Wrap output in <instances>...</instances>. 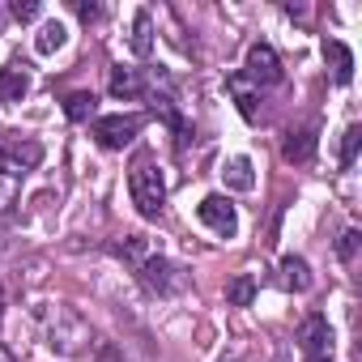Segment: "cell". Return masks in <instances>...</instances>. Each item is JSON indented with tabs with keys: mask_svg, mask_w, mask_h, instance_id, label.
I'll return each instance as SVG.
<instances>
[{
	"mask_svg": "<svg viewBox=\"0 0 362 362\" xmlns=\"http://www.w3.org/2000/svg\"><path fill=\"white\" fill-rule=\"evenodd\" d=\"M128 197H132V205H136V214L145 222L162 218V209H166V179H162V166L149 153H141L128 166Z\"/></svg>",
	"mask_w": 362,
	"mask_h": 362,
	"instance_id": "obj_1",
	"label": "cell"
},
{
	"mask_svg": "<svg viewBox=\"0 0 362 362\" xmlns=\"http://www.w3.org/2000/svg\"><path fill=\"white\" fill-rule=\"evenodd\" d=\"M43 320H47V345L60 354H77L90 341V324L69 307H52V311H43Z\"/></svg>",
	"mask_w": 362,
	"mask_h": 362,
	"instance_id": "obj_2",
	"label": "cell"
},
{
	"mask_svg": "<svg viewBox=\"0 0 362 362\" xmlns=\"http://www.w3.org/2000/svg\"><path fill=\"white\" fill-rule=\"evenodd\" d=\"M141 128H145V115H136V111H119V115H98L94 124H90V132H94V141L103 145V149H124V145H132L136 136H141Z\"/></svg>",
	"mask_w": 362,
	"mask_h": 362,
	"instance_id": "obj_3",
	"label": "cell"
},
{
	"mask_svg": "<svg viewBox=\"0 0 362 362\" xmlns=\"http://www.w3.org/2000/svg\"><path fill=\"white\" fill-rule=\"evenodd\" d=\"M298 345H303L307 362H332V324H328V315L311 311L298 324Z\"/></svg>",
	"mask_w": 362,
	"mask_h": 362,
	"instance_id": "obj_4",
	"label": "cell"
},
{
	"mask_svg": "<svg viewBox=\"0 0 362 362\" xmlns=\"http://www.w3.org/2000/svg\"><path fill=\"white\" fill-rule=\"evenodd\" d=\"M136 277H141V286H145L149 294H175L179 286H184V277H179V264L166 260V256H158V252H149V256L136 264Z\"/></svg>",
	"mask_w": 362,
	"mask_h": 362,
	"instance_id": "obj_5",
	"label": "cell"
},
{
	"mask_svg": "<svg viewBox=\"0 0 362 362\" xmlns=\"http://www.w3.org/2000/svg\"><path fill=\"white\" fill-rule=\"evenodd\" d=\"M243 77L260 90V86H281L286 81V69H281V56L269 47V43H252L247 47V64H243Z\"/></svg>",
	"mask_w": 362,
	"mask_h": 362,
	"instance_id": "obj_6",
	"label": "cell"
},
{
	"mask_svg": "<svg viewBox=\"0 0 362 362\" xmlns=\"http://www.w3.org/2000/svg\"><path fill=\"white\" fill-rule=\"evenodd\" d=\"M197 218H201V226H209V230L222 235V239H235V235H239V214H235V205H230L222 192L205 197V201L197 205Z\"/></svg>",
	"mask_w": 362,
	"mask_h": 362,
	"instance_id": "obj_7",
	"label": "cell"
},
{
	"mask_svg": "<svg viewBox=\"0 0 362 362\" xmlns=\"http://www.w3.org/2000/svg\"><path fill=\"white\" fill-rule=\"evenodd\" d=\"M39 162H43V145H39V141H13V145H0V175L26 179Z\"/></svg>",
	"mask_w": 362,
	"mask_h": 362,
	"instance_id": "obj_8",
	"label": "cell"
},
{
	"mask_svg": "<svg viewBox=\"0 0 362 362\" xmlns=\"http://www.w3.org/2000/svg\"><path fill=\"white\" fill-rule=\"evenodd\" d=\"M107 94L132 103V98H145V94H149V81L141 77V69H124V64H115V69L107 73Z\"/></svg>",
	"mask_w": 362,
	"mask_h": 362,
	"instance_id": "obj_9",
	"label": "cell"
},
{
	"mask_svg": "<svg viewBox=\"0 0 362 362\" xmlns=\"http://www.w3.org/2000/svg\"><path fill=\"white\" fill-rule=\"evenodd\" d=\"M315 145H320V136H315V124L290 128V132H286V145H281V158L303 166V162H311V158H315Z\"/></svg>",
	"mask_w": 362,
	"mask_h": 362,
	"instance_id": "obj_10",
	"label": "cell"
},
{
	"mask_svg": "<svg viewBox=\"0 0 362 362\" xmlns=\"http://www.w3.org/2000/svg\"><path fill=\"white\" fill-rule=\"evenodd\" d=\"M226 90L235 94V103H239V115L247 119V124H256L260 119V90L243 77V73H230L226 77Z\"/></svg>",
	"mask_w": 362,
	"mask_h": 362,
	"instance_id": "obj_11",
	"label": "cell"
},
{
	"mask_svg": "<svg viewBox=\"0 0 362 362\" xmlns=\"http://www.w3.org/2000/svg\"><path fill=\"white\" fill-rule=\"evenodd\" d=\"M324 64L332 69L337 86H349V77H354V52L341 39H324Z\"/></svg>",
	"mask_w": 362,
	"mask_h": 362,
	"instance_id": "obj_12",
	"label": "cell"
},
{
	"mask_svg": "<svg viewBox=\"0 0 362 362\" xmlns=\"http://www.w3.org/2000/svg\"><path fill=\"white\" fill-rule=\"evenodd\" d=\"M277 281H281V290H290V294H307L315 277H311V264H307L303 256H286V260H281V277H277Z\"/></svg>",
	"mask_w": 362,
	"mask_h": 362,
	"instance_id": "obj_13",
	"label": "cell"
},
{
	"mask_svg": "<svg viewBox=\"0 0 362 362\" xmlns=\"http://www.w3.org/2000/svg\"><path fill=\"white\" fill-rule=\"evenodd\" d=\"M26 94H30L26 64H5L0 69V103H22Z\"/></svg>",
	"mask_w": 362,
	"mask_h": 362,
	"instance_id": "obj_14",
	"label": "cell"
},
{
	"mask_svg": "<svg viewBox=\"0 0 362 362\" xmlns=\"http://www.w3.org/2000/svg\"><path fill=\"white\" fill-rule=\"evenodd\" d=\"M222 179H226V188H235V192H252L256 188V175H252V162L247 158H230L222 166Z\"/></svg>",
	"mask_w": 362,
	"mask_h": 362,
	"instance_id": "obj_15",
	"label": "cell"
},
{
	"mask_svg": "<svg viewBox=\"0 0 362 362\" xmlns=\"http://www.w3.org/2000/svg\"><path fill=\"white\" fill-rule=\"evenodd\" d=\"M94 111H98V98H94L90 90H73V94L64 98V115H69L73 124H86V119H94Z\"/></svg>",
	"mask_w": 362,
	"mask_h": 362,
	"instance_id": "obj_16",
	"label": "cell"
},
{
	"mask_svg": "<svg viewBox=\"0 0 362 362\" xmlns=\"http://www.w3.org/2000/svg\"><path fill=\"white\" fill-rule=\"evenodd\" d=\"M128 47H132L136 56H149V52H153V18H149L145 9L132 18V39H128Z\"/></svg>",
	"mask_w": 362,
	"mask_h": 362,
	"instance_id": "obj_17",
	"label": "cell"
},
{
	"mask_svg": "<svg viewBox=\"0 0 362 362\" xmlns=\"http://www.w3.org/2000/svg\"><path fill=\"white\" fill-rule=\"evenodd\" d=\"M64 43H69V26H64V22H43V30H39L35 47H39L43 56H52V52H60Z\"/></svg>",
	"mask_w": 362,
	"mask_h": 362,
	"instance_id": "obj_18",
	"label": "cell"
},
{
	"mask_svg": "<svg viewBox=\"0 0 362 362\" xmlns=\"http://www.w3.org/2000/svg\"><path fill=\"white\" fill-rule=\"evenodd\" d=\"M252 298H256V277H252V273H239V277L226 286V303H230V307H252Z\"/></svg>",
	"mask_w": 362,
	"mask_h": 362,
	"instance_id": "obj_19",
	"label": "cell"
},
{
	"mask_svg": "<svg viewBox=\"0 0 362 362\" xmlns=\"http://www.w3.org/2000/svg\"><path fill=\"white\" fill-rule=\"evenodd\" d=\"M111 252H115V256H124V260H128V264L136 269V264H141V260L149 256V243H145V235H124V239H119V243H115Z\"/></svg>",
	"mask_w": 362,
	"mask_h": 362,
	"instance_id": "obj_20",
	"label": "cell"
},
{
	"mask_svg": "<svg viewBox=\"0 0 362 362\" xmlns=\"http://www.w3.org/2000/svg\"><path fill=\"white\" fill-rule=\"evenodd\" d=\"M358 145H362V128H358V124H349V128L341 132V158H337V162H341V170H349V166H354Z\"/></svg>",
	"mask_w": 362,
	"mask_h": 362,
	"instance_id": "obj_21",
	"label": "cell"
},
{
	"mask_svg": "<svg viewBox=\"0 0 362 362\" xmlns=\"http://www.w3.org/2000/svg\"><path fill=\"white\" fill-rule=\"evenodd\" d=\"M18 188H22V179H13V175H0V214H9V209H13V201H18Z\"/></svg>",
	"mask_w": 362,
	"mask_h": 362,
	"instance_id": "obj_22",
	"label": "cell"
},
{
	"mask_svg": "<svg viewBox=\"0 0 362 362\" xmlns=\"http://www.w3.org/2000/svg\"><path fill=\"white\" fill-rule=\"evenodd\" d=\"M358 243H362V235H358L354 226H349V230H341V239H337V256H341V260L349 264V260L358 256Z\"/></svg>",
	"mask_w": 362,
	"mask_h": 362,
	"instance_id": "obj_23",
	"label": "cell"
},
{
	"mask_svg": "<svg viewBox=\"0 0 362 362\" xmlns=\"http://www.w3.org/2000/svg\"><path fill=\"white\" fill-rule=\"evenodd\" d=\"M9 13H13V22H35L43 13V5H39V0H13Z\"/></svg>",
	"mask_w": 362,
	"mask_h": 362,
	"instance_id": "obj_24",
	"label": "cell"
},
{
	"mask_svg": "<svg viewBox=\"0 0 362 362\" xmlns=\"http://www.w3.org/2000/svg\"><path fill=\"white\" fill-rule=\"evenodd\" d=\"M73 13H77L81 22H98V18H103V5H86V0H73Z\"/></svg>",
	"mask_w": 362,
	"mask_h": 362,
	"instance_id": "obj_25",
	"label": "cell"
},
{
	"mask_svg": "<svg viewBox=\"0 0 362 362\" xmlns=\"http://www.w3.org/2000/svg\"><path fill=\"white\" fill-rule=\"evenodd\" d=\"M0 362H18V358H13V354H9L5 345H0Z\"/></svg>",
	"mask_w": 362,
	"mask_h": 362,
	"instance_id": "obj_26",
	"label": "cell"
},
{
	"mask_svg": "<svg viewBox=\"0 0 362 362\" xmlns=\"http://www.w3.org/2000/svg\"><path fill=\"white\" fill-rule=\"evenodd\" d=\"M0 311H5V290H0Z\"/></svg>",
	"mask_w": 362,
	"mask_h": 362,
	"instance_id": "obj_27",
	"label": "cell"
}]
</instances>
